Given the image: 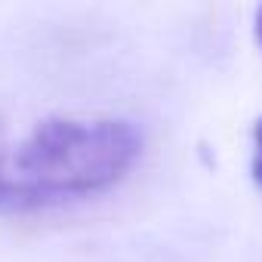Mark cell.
<instances>
[{
  "mask_svg": "<svg viewBox=\"0 0 262 262\" xmlns=\"http://www.w3.org/2000/svg\"><path fill=\"white\" fill-rule=\"evenodd\" d=\"M142 155V136L120 117L59 114L0 151V213H37L114 188Z\"/></svg>",
  "mask_w": 262,
  "mask_h": 262,
  "instance_id": "cell-1",
  "label": "cell"
},
{
  "mask_svg": "<svg viewBox=\"0 0 262 262\" xmlns=\"http://www.w3.org/2000/svg\"><path fill=\"white\" fill-rule=\"evenodd\" d=\"M0 151H4V148H0Z\"/></svg>",
  "mask_w": 262,
  "mask_h": 262,
  "instance_id": "cell-4",
  "label": "cell"
},
{
  "mask_svg": "<svg viewBox=\"0 0 262 262\" xmlns=\"http://www.w3.org/2000/svg\"><path fill=\"white\" fill-rule=\"evenodd\" d=\"M250 173H253L256 185L262 188V117L253 123V161H250Z\"/></svg>",
  "mask_w": 262,
  "mask_h": 262,
  "instance_id": "cell-2",
  "label": "cell"
},
{
  "mask_svg": "<svg viewBox=\"0 0 262 262\" xmlns=\"http://www.w3.org/2000/svg\"><path fill=\"white\" fill-rule=\"evenodd\" d=\"M256 40H259V47H262V10L256 13Z\"/></svg>",
  "mask_w": 262,
  "mask_h": 262,
  "instance_id": "cell-3",
  "label": "cell"
}]
</instances>
